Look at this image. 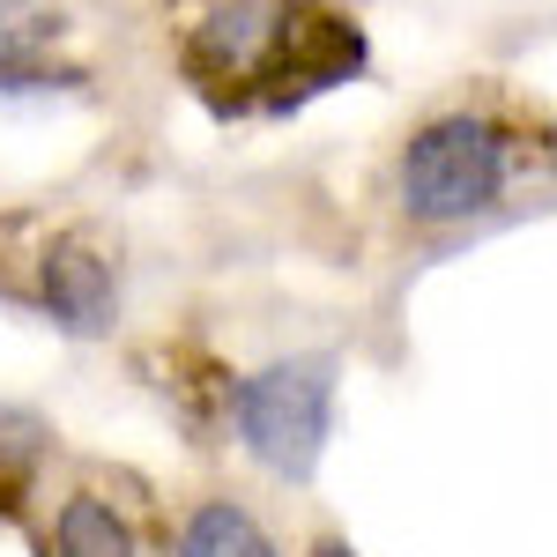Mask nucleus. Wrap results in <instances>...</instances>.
<instances>
[{
    "label": "nucleus",
    "instance_id": "f03ea898",
    "mask_svg": "<svg viewBox=\"0 0 557 557\" xmlns=\"http://www.w3.org/2000/svg\"><path fill=\"white\" fill-rule=\"evenodd\" d=\"M535 157H543L535 134L506 120L498 104H438L394 141L386 201L409 231L454 238V231H475V223L513 209Z\"/></svg>",
    "mask_w": 557,
    "mask_h": 557
},
{
    "label": "nucleus",
    "instance_id": "f257e3e1",
    "mask_svg": "<svg viewBox=\"0 0 557 557\" xmlns=\"http://www.w3.org/2000/svg\"><path fill=\"white\" fill-rule=\"evenodd\" d=\"M178 75L215 120L246 112H298L364 75L372 45L364 23L327 0H178Z\"/></svg>",
    "mask_w": 557,
    "mask_h": 557
},
{
    "label": "nucleus",
    "instance_id": "20e7f679",
    "mask_svg": "<svg viewBox=\"0 0 557 557\" xmlns=\"http://www.w3.org/2000/svg\"><path fill=\"white\" fill-rule=\"evenodd\" d=\"M0 298L38 312L52 335L104 343L127 312V268H120V246L104 231L23 215L0 231Z\"/></svg>",
    "mask_w": 557,
    "mask_h": 557
},
{
    "label": "nucleus",
    "instance_id": "1a4fd4ad",
    "mask_svg": "<svg viewBox=\"0 0 557 557\" xmlns=\"http://www.w3.org/2000/svg\"><path fill=\"white\" fill-rule=\"evenodd\" d=\"M305 557H364V550H357L349 535H312V543H305Z\"/></svg>",
    "mask_w": 557,
    "mask_h": 557
},
{
    "label": "nucleus",
    "instance_id": "7ed1b4c3",
    "mask_svg": "<svg viewBox=\"0 0 557 557\" xmlns=\"http://www.w3.org/2000/svg\"><path fill=\"white\" fill-rule=\"evenodd\" d=\"M335 409H343V357L335 349H283V357H260V364L223 380L215 424L231 431V446L260 475L298 491L327 461Z\"/></svg>",
    "mask_w": 557,
    "mask_h": 557
},
{
    "label": "nucleus",
    "instance_id": "423d86ee",
    "mask_svg": "<svg viewBox=\"0 0 557 557\" xmlns=\"http://www.w3.org/2000/svg\"><path fill=\"white\" fill-rule=\"evenodd\" d=\"M67 15L52 0H0V97H45V89H75L83 67L60 60Z\"/></svg>",
    "mask_w": 557,
    "mask_h": 557
},
{
    "label": "nucleus",
    "instance_id": "39448f33",
    "mask_svg": "<svg viewBox=\"0 0 557 557\" xmlns=\"http://www.w3.org/2000/svg\"><path fill=\"white\" fill-rule=\"evenodd\" d=\"M38 557H149V528L112 483L75 475L38 498Z\"/></svg>",
    "mask_w": 557,
    "mask_h": 557
},
{
    "label": "nucleus",
    "instance_id": "6e6552de",
    "mask_svg": "<svg viewBox=\"0 0 557 557\" xmlns=\"http://www.w3.org/2000/svg\"><path fill=\"white\" fill-rule=\"evenodd\" d=\"M52 469V424L23 401H0V520H30Z\"/></svg>",
    "mask_w": 557,
    "mask_h": 557
},
{
    "label": "nucleus",
    "instance_id": "0eeeda50",
    "mask_svg": "<svg viewBox=\"0 0 557 557\" xmlns=\"http://www.w3.org/2000/svg\"><path fill=\"white\" fill-rule=\"evenodd\" d=\"M164 557H290L283 535L238 491H194L164 528Z\"/></svg>",
    "mask_w": 557,
    "mask_h": 557
}]
</instances>
